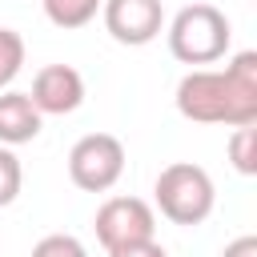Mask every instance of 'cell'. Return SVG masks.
Masks as SVG:
<instances>
[{"mask_svg": "<svg viewBox=\"0 0 257 257\" xmlns=\"http://www.w3.org/2000/svg\"><path fill=\"white\" fill-rule=\"evenodd\" d=\"M177 112L193 124H257V52H237L225 68H193L177 84Z\"/></svg>", "mask_w": 257, "mask_h": 257, "instance_id": "6da1fadb", "label": "cell"}, {"mask_svg": "<svg viewBox=\"0 0 257 257\" xmlns=\"http://www.w3.org/2000/svg\"><path fill=\"white\" fill-rule=\"evenodd\" d=\"M20 64H24V36L16 28H0V92L16 80Z\"/></svg>", "mask_w": 257, "mask_h": 257, "instance_id": "8fae6325", "label": "cell"}, {"mask_svg": "<svg viewBox=\"0 0 257 257\" xmlns=\"http://www.w3.org/2000/svg\"><path fill=\"white\" fill-rule=\"evenodd\" d=\"M20 185H24L20 157H16L8 145H0V209H4V205H12V201L20 197Z\"/></svg>", "mask_w": 257, "mask_h": 257, "instance_id": "7c38bea8", "label": "cell"}, {"mask_svg": "<svg viewBox=\"0 0 257 257\" xmlns=\"http://www.w3.org/2000/svg\"><path fill=\"white\" fill-rule=\"evenodd\" d=\"M108 257H169L165 245L153 237V241H137V245H120V249H108Z\"/></svg>", "mask_w": 257, "mask_h": 257, "instance_id": "5bb4252c", "label": "cell"}, {"mask_svg": "<svg viewBox=\"0 0 257 257\" xmlns=\"http://www.w3.org/2000/svg\"><path fill=\"white\" fill-rule=\"evenodd\" d=\"M32 257H88V249L72 233H48L32 245Z\"/></svg>", "mask_w": 257, "mask_h": 257, "instance_id": "4fadbf2b", "label": "cell"}, {"mask_svg": "<svg viewBox=\"0 0 257 257\" xmlns=\"http://www.w3.org/2000/svg\"><path fill=\"white\" fill-rule=\"evenodd\" d=\"M32 104L40 108V116H64L76 112L84 104V76L72 64H44L32 80Z\"/></svg>", "mask_w": 257, "mask_h": 257, "instance_id": "52a82bcc", "label": "cell"}, {"mask_svg": "<svg viewBox=\"0 0 257 257\" xmlns=\"http://www.w3.org/2000/svg\"><path fill=\"white\" fill-rule=\"evenodd\" d=\"M233 28L217 4H185L169 24V52L181 64H213L229 52Z\"/></svg>", "mask_w": 257, "mask_h": 257, "instance_id": "7a4b0ae2", "label": "cell"}, {"mask_svg": "<svg viewBox=\"0 0 257 257\" xmlns=\"http://www.w3.org/2000/svg\"><path fill=\"white\" fill-rule=\"evenodd\" d=\"M104 28L116 44L141 48L161 36L165 28V4L161 0H100Z\"/></svg>", "mask_w": 257, "mask_h": 257, "instance_id": "8992f818", "label": "cell"}, {"mask_svg": "<svg viewBox=\"0 0 257 257\" xmlns=\"http://www.w3.org/2000/svg\"><path fill=\"white\" fill-rule=\"evenodd\" d=\"M68 177L84 193H108L124 177V145L112 133H88L68 149Z\"/></svg>", "mask_w": 257, "mask_h": 257, "instance_id": "277c9868", "label": "cell"}, {"mask_svg": "<svg viewBox=\"0 0 257 257\" xmlns=\"http://www.w3.org/2000/svg\"><path fill=\"white\" fill-rule=\"evenodd\" d=\"M92 229H96V241L108 249H120V245H137V241H153L157 237V213L149 201L141 197H108L96 217H92Z\"/></svg>", "mask_w": 257, "mask_h": 257, "instance_id": "5b68a950", "label": "cell"}, {"mask_svg": "<svg viewBox=\"0 0 257 257\" xmlns=\"http://www.w3.org/2000/svg\"><path fill=\"white\" fill-rule=\"evenodd\" d=\"M40 4L56 28H84L100 12V0H40Z\"/></svg>", "mask_w": 257, "mask_h": 257, "instance_id": "9c48e42d", "label": "cell"}, {"mask_svg": "<svg viewBox=\"0 0 257 257\" xmlns=\"http://www.w3.org/2000/svg\"><path fill=\"white\" fill-rule=\"evenodd\" d=\"M40 120H44V116H40V108L32 104L28 92H12V88L0 92V145L16 149V145L36 141Z\"/></svg>", "mask_w": 257, "mask_h": 257, "instance_id": "ba28073f", "label": "cell"}, {"mask_svg": "<svg viewBox=\"0 0 257 257\" xmlns=\"http://www.w3.org/2000/svg\"><path fill=\"white\" fill-rule=\"evenodd\" d=\"M221 257H257V237H253V233H245V237L229 241V245L221 249Z\"/></svg>", "mask_w": 257, "mask_h": 257, "instance_id": "9a60e30c", "label": "cell"}, {"mask_svg": "<svg viewBox=\"0 0 257 257\" xmlns=\"http://www.w3.org/2000/svg\"><path fill=\"white\" fill-rule=\"evenodd\" d=\"M229 161H233V169L241 177H253L257 173V128L253 124L233 128V137H229Z\"/></svg>", "mask_w": 257, "mask_h": 257, "instance_id": "30bf717a", "label": "cell"}, {"mask_svg": "<svg viewBox=\"0 0 257 257\" xmlns=\"http://www.w3.org/2000/svg\"><path fill=\"white\" fill-rule=\"evenodd\" d=\"M153 197H157V209L161 217H169L173 225H201L213 205H217V189H213V177L193 165V161H173L157 173V185H153Z\"/></svg>", "mask_w": 257, "mask_h": 257, "instance_id": "3957f363", "label": "cell"}]
</instances>
